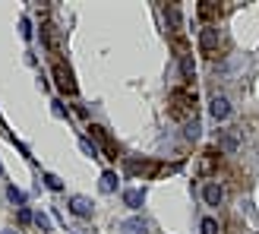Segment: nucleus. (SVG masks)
<instances>
[{
  "mask_svg": "<svg viewBox=\"0 0 259 234\" xmlns=\"http://www.w3.org/2000/svg\"><path fill=\"white\" fill-rule=\"evenodd\" d=\"M89 136H92V139L98 142L101 149H105V159H117V155H120V149H117V142L111 139V133H108L105 127H98V124H92V127H89Z\"/></svg>",
  "mask_w": 259,
  "mask_h": 234,
  "instance_id": "nucleus-3",
  "label": "nucleus"
},
{
  "mask_svg": "<svg viewBox=\"0 0 259 234\" xmlns=\"http://www.w3.org/2000/svg\"><path fill=\"white\" fill-rule=\"evenodd\" d=\"M209 114L215 117V121H228V117H231V101H228V98H222V95H218V98H212Z\"/></svg>",
  "mask_w": 259,
  "mask_h": 234,
  "instance_id": "nucleus-6",
  "label": "nucleus"
},
{
  "mask_svg": "<svg viewBox=\"0 0 259 234\" xmlns=\"http://www.w3.org/2000/svg\"><path fill=\"white\" fill-rule=\"evenodd\" d=\"M7 197H10V203H16L19 209L25 206V193H22V190H16V187H7Z\"/></svg>",
  "mask_w": 259,
  "mask_h": 234,
  "instance_id": "nucleus-16",
  "label": "nucleus"
},
{
  "mask_svg": "<svg viewBox=\"0 0 259 234\" xmlns=\"http://www.w3.org/2000/svg\"><path fill=\"white\" fill-rule=\"evenodd\" d=\"M0 174H4V165H0Z\"/></svg>",
  "mask_w": 259,
  "mask_h": 234,
  "instance_id": "nucleus-25",
  "label": "nucleus"
},
{
  "mask_svg": "<svg viewBox=\"0 0 259 234\" xmlns=\"http://www.w3.org/2000/svg\"><path fill=\"white\" fill-rule=\"evenodd\" d=\"M180 73H184V80H193V76H196V63H193V54H184V57H180Z\"/></svg>",
  "mask_w": 259,
  "mask_h": 234,
  "instance_id": "nucleus-13",
  "label": "nucleus"
},
{
  "mask_svg": "<svg viewBox=\"0 0 259 234\" xmlns=\"http://www.w3.org/2000/svg\"><path fill=\"white\" fill-rule=\"evenodd\" d=\"M4 234H13V231H4Z\"/></svg>",
  "mask_w": 259,
  "mask_h": 234,
  "instance_id": "nucleus-26",
  "label": "nucleus"
},
{
  "mask_svg": "<svg viewBox=\"0 0 259 234\" xmlns=\"http://www.w3.org/2000/svg\"><path fill=\"white\" fill-rule=\"evenodd\" d=\"M45 184H48V190H54V193L63 190V180H60L57 174H45Z\"/></svg>",
  "mask_w": 259,
  "mask_h": 234,
  "instance_id": "nucleus-19",
  "label": "nucleus"
},
{
  "mask_svg": "<svg viewBox=\"0 0 259 234\" xmlns=\"http://www.w3.org/2000/svg\"><path fill=\"white\" fill-rule=\"evenodd\" d=\"M218 146H222L225 152H234V149H237V139H234V133H225L222 139H218Z\"/></svg>",
  "mask_w": 259,
  "mask_h": 234,
  "instance_id": "nucleus-17",
  "label": "nucleus"
},
{
  "mask_svg": "<svg viewBox=\"0 0 259 234\" xmlns=\"http://www.w3.org/2000/svg\"><path fill=\"white\" fill-rule=\"evenodd\" d=\"M101 190H105V193H114V190H117V174H114V171H105V174H101Z\"/></svg>",
  "mask_w": 259,
  "mask_h": 234,
  "instance_id": "nucleus-14",
  "label": "nucleus"
},
{
  "mask_svg": "<svg viewBox=\"0 0 259 234\" xmlns=\"http://www.w3.org/2000/svg\"><path fill=\"white\" fill-rule=\"evenodd\" d=\"M202 234H222V228H218V222H215V218H202Z\"/></svg>",
  "mask_w": 259,
  "mask_h": 234,
  "instance_id": "nucleus-18",
  "label": "nucleus"
},
{
  "mask_svg": "<svg viewBox=\"0 0 259 234\" xmlns=\"http://www.w3.org/2000/svg\"><path fill=\"white\" fill-rule=\"evenodd\" d=\"M123 203L130 206V209H139V206L146 203V190H136V187L133 190H123Z\"/></svg>",
  "mask_w": 259,
  "mask_h": 234,
  "instance_id": "nucleus-10",
  "label": "nucleus"
},
{
  "mask_svg": "<svg viewBox=\"0 0 259 234\" xmlns=\"http://www.w3.org/2000/svg\"><path fill=\"white\" fill-rule=\"evenodd\" d=\"M54 83H57V89H60L63 95H76V80H73V70H70L63 60H57V63H54Z\"/></svg>",
  "mask_w": 259,
  "mask_h": 234,
  "instance_id": "nucleus-4",
  "label": "nucleus"
},
{
  "mask_svg": "<svg viewBox=\"0 0 259 234\" xmlns=\"http://www.w3.org/2000/svg\"><path fill=\"white\" fill-rule=\"evenodd\" d=\"M70 212L79 215V218H92V203H89L85 197H73L70 200Z\"/></svg>",
  "mask_w": 259,
  "mask_h": 234,
  "instance_id": "nucleus-8",
  "label": "nucleus"
},
{
  "mask_svg": "<svg viewBox=\"0 0 259 234\" xmlns=\"http://www.w3.org/2000/svg\"><path fill=\"white\" fill-rule=\"evenodd\" d=\"M79 146H82V152H85V155H92V159H98V149H95V146H92V142H89V139H82Z\"/></svg>",
  "mask_w": 259,
  "mask_h": 234,
  "instance_id": "nucleus-22",
  "label": "nucleus"
},
{
  "mask_svg": "<svg viewBox=\"0 0 259 234\" xmlns=\"http://www.w3.org/2000/svg\"><path fill=\"white\" fill-rule=\"evenodd\" d=\"M164 19L171 22V29H174V32L180 29V10H177L174 4H171V7H164Z\"/></svg>",
  "mask_w": 259,
  "mask_h": 234,
  "instance_id": "nucleus-15",
  "label": "nucleus"
},
{
  "mask_svg": "<svg viewBox=\"0 0 259 234\" xmlns=\"http://www.w3.org/2000/svg\"><path fill=\"white\" fill-rule=\"evenodd\" d=\"M29 222H35V215H32V212L22 206V209H19V225H29Z\"/></svg>",
  "mask_w": 259,
  "mask_h": 234,
  "instance_id": "nucleus-21",
  "label": "nucleus"
},
{
  "mask_svg": "<svg viewBox=\"0 0 259 234\" xmlns=\"http://www.w3.org/2000/svg\"><path fill=\"white\" fill-rule=\"evenodd\" d=\"M187 136H190V139L199 136V124H196V121H193V127H187Z\"/></svg>",
  "mask_w": 259,
  "mask_h": 234,
  "instance_id": "nucleus-24",
  "label": "nucleus"
},
{
  "mask_svg": "<svg viewBox=\"0 0 259 234\" xmlns=\"http://www.w3.org/2000/svg\"><path fill=\"white\" fill-rule=\"evenodd\" d=\"M19 32H22V38H32V29H29V19H22V22H19Z\"/></svg>",
  "mask_w": 259,
  "mask_h": 234,
  "instance_id": "nucleus-23",
  "label": "nucleus"
},
{
  "mask_svg": "<svg viewBox=\"0 0 259 234\" xmlns=\"http://www.w3.org/2000/svg\"><path fill=\"white\" fill-rule=\"evenodd\" d=\"M199 51L205 57H218L222 54V35H218L215 25H202V32H199Z\"/></svg>",
  "mask_w": 259,
  "mask_h": 234,
  "instance_id": "nucleus-2",
  "label": "nucleus"
},
{
  "mask_svg": "<svg viewBox=\"0 0 259 234\" xmlns=\"http://www.w3.org/2000/svg\"><path fill=\"white\" fill-rule=\"evenodd\" d=\"M202 200H205V206H218L225 200V190L218 187V184H205L202 187Z\"/></svg>",
  "mask_w": 259,
  "mask_h": 234,
  "instance_id": "nucleus-9",
  "label": "nucleus"
},
{
  "mask_svg": "<svg viewBox=\"0 0 259 234\" xmlns=\"http://www.w3.org/2000/svg\"><path fill=\"white\" fill-rule=\"evenodd\" d=\"M35 225L41 228V231H48V228H51V218H48L45 212H38V215H35Z\"/></svg>",
  "mask_w": 259,
  "mask_h": 234,
  "instance_id": "nucleus-20",
  "label": "nucleus"
},
{
  "mask_svg": "<svg viewBox=\"0 0 259 234\" xmlns=\"http://www.w3.org/2000/svg\"><path fill=\"white\" fill-rule=\"evenodd\" d=\"M196 13H199V19L209 22V19H218V16H222V7H218V4H199Z\"/></svg>",
  "mask_w": 259,
  "mask_h": 234,
  "instance_id": "nucleus-11",
  "label": "nucleus"
},
{
  "mask_svg": "<svg viewBox=\"0 0 259 234\" xmlns=\"http://www.w3.org/2000/svg\"><path fill=\"white\" fill-rule=\"evenodd\" d=\"M123 234H146V222L142 218H126V222L120 225Z\"/></svg>",
  "mask_w": 259,
  "mask_h": 234,
  "instance_id": "nucleus-12",
  "label": "nucleus"
},
{
  "mask_svg": "<svg viewBox=\"0 0 259 234\" xmlns=\"http://www.w3.org/2000/svg\"><path fill=\"white\" fill-rule=\"evenodd\" d=\"M126 171H130V174H146V177H155V174L161 171V168L155 165V162H133V159H126Z\"/></svg>",
  "mask_w": 259,
  "mask_h": 234,
  "instance_id": "nucleus-5",
  "label": "nucleus"
},
{
  "mask_svg": "<svg viewBox=\"0 0 259 234\" xmlns=\"http://www.w3.org/2000/svg\"><path fill=\"white\" fill-rule=\"evenodd\" d=\"M167 114L174 117V121H190L193 114H196V92H190V89H171V95H167Z\"/></svg>",
  "mask_w": 259,
  "mask_h": 234,
  "instance_id": "nucleus-1",
  "label": "nucleus"
},
{
  "mask_svg": "<svg viewBox=\"0 0 259 234\" xmlns=\"http://www.w3.org/2000/svg\"><path fill=\"white\" fill-rule=\"evenodd\" d=\"M41 38H45L51 54H60V32L54 29V25H41Z\"/></svg>",
  "mask_w": 259,
  "mask_h": 234,
  "instance_id": "nucleus-7",
  "label": "nucleus"
}]
</instances>
